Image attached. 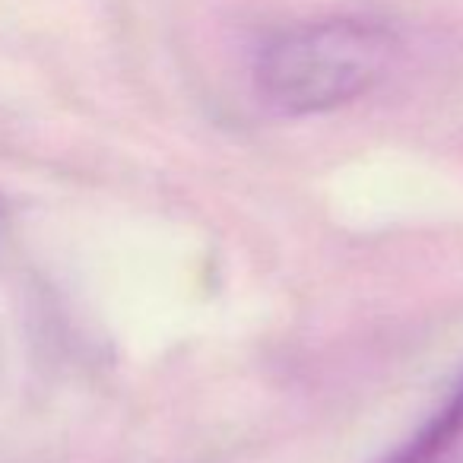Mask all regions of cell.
<instances>
[{
	"label": "cell",
	"mask_w": 463,
	"mask_h": 463,
	"mask_svg": "<svg viewBox=\"0 0 463 463\" xmlns=\"http://www.w3.org/2000/svg\"><path fill=\"white\" fill-rule=\"evenodd\" d=\"M463 435V378L450 387L448 400L410 435L384 463H438Z\"/></svg>",
	"instance_id": "cell-2"
},
{
	"label": "cell",
	"mask_w": 463,
	"mask_h": 463,
	"mask_svg": "<svg viewBox=\"0 0 463 463\" xmlns=\"http://www.w3.org/2000/svg\"><path fill=\"white\" fill-rule=\"evenodd\" d=\"M4 225H7V200L0 197V232H4Z\"/></svg>",
	"instance_id": "cell-3"
},
{
	"label": "cell",
	"mask_w": 463,
	"mask_h": 463,
	"mask_svg": "<svg viewBox=\"0 0 463 463\" xmlns=\"http://www.w3.org/2000/svg\"><path fill=\"white\" fill-rule=\"evenodd\" d=\"M397 35L374 20L330 16L273 35L258 54L254 83L283 115H324L343 109L387 77Z\"/></svg>",
	"instance_id": "cell-1"
}]
</instances>
